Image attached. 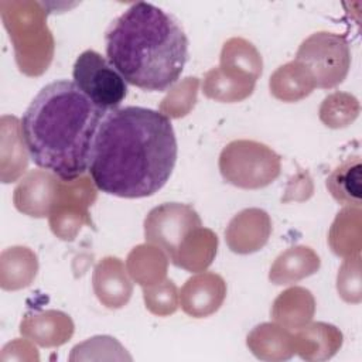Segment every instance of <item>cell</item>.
<instances>
[{
	"label": "cell",
	"instance_id": "obj_1",
	"mask_svg": "<svg viewBox=\"0 0 362 362\" xmlns=\"http://www.w3.org/2000/svg\"><path fill=\"white\" fill-rule=\"evenodd\" d=\"M177 161L173 124L160 110L126 106L103 117L90 157L98 189L120 198H144L161 189Z\"/></svg>",
	"mask_w": 362,
	"mask_h": 362
},
{
	"label": "cell",
	"instance_id": "obj_2",
	"mask_svg": "<svg viewBox=\"0 0 362 362\" xmlns=\"http://www.w3.org/2000/svg\"><path fill=\"white\" fill-rule=\"evenodd\" d=\"M106 113L75 82L61 79L45 85L21 119L31 160L62 181L85 175Z\"/></svg>",
	"mask_w": 362,
	"mask_h": 362
},
{
	"label": "cell",
	"instance_id": "obj_3",
	"mask_svg": "<svg viewBox=\"0 0 362 362\" xmlns=\"http://www.w3.org/2000/svg\"><path fill=\"white\" fill-rule=\"evenodd\" d=\"M106 55L124 81L150 92H163L181 76L188 59V38L180 23L163 8L137 1L109 25Z\"/></svg>",
	"mask_w": 362,
	"mask_h": 362
},
{
	"label": "cell",
	"instance_id": "obj_4",
	"mask_svg": "<svg viewBox=\"0 0 362 362\" xmlns=\"http://www.w3.org/2000/svg\"><path fill=\"white\" fill-rule=\"evenodd\" d=\"M0 11L20 71L28 76L44 74L54 55V38L47 25V4L0 1Z\"/></svg>",
	"mask_w": 362,
	"mask_h": 362
},
{
	"label": "cell",
	"instance_id": "obj_5",
	"mask_svg": "<svg viewBox=\"0 0 362 362\" xmlns=\"http://www.w3.org/2000/svg\"><path fill=\"white\" fill-rule=\"evenodd\" d=\"M223 180L238 188L259 189L272 184L281 171L280 156L255 140H233L219 154Z\"/></svg>",
	"mask_w": 362,
	"mask_h": 362
},
{
	"label": "cell",
	"instance_id": "obj_6",
	"mask_svg": "<svg viewBox=\"0 0 362 362\" xmlns=\"http://www.w3.org/2000/svg\"><path fill=\"white\" fill-rule=\"evenodd\" d=\"M296 59L310 69L317 88L331 89L346 78L351 68V49L344 35L320 31L300 44Z\"/></svg>",
	"mask_w": 362,
	"mask_h": 362
},
{
	"label": "cell",
	"instance_id": "obj_7",
	"mask_svg": "<svg viewBox=\"0 0 362 362\" xmlns=\"http://www.w3.org/2000/svg\"><path fill=\"white\" fill-rule=\"evenodd\" d=\"M75 85L100 109H117L127 95V85L107 58L93 49L83 51L75 61Z\"/></svg>",
	"mask_w": 362,
	"mask_h": 362
},
{
	"label": "cell",
	"instance_id": "obj_8",
	"mask_svg": "<svg viewBox=\"0 0 362 362\" xmlns=\"http://www.w3.org/2000/svg\"><path fill=\"white\" fill-rule=\"evenodd\" d=\"M95 199L96 185L90 177L62 181L58 199L48 215L52 233L61 240H74L83 225L92 223L88 208Z\"/></svg>",
	"mask_w": 362,
	"mask_h": 362
},
{
	"label": "cell",
	"instance_id": "obj_9",
	"mask_svg": "<svg viewBox=\"0 0 362 362\" xmlns=\"http://www.w3.org/2000/svg\"><path fill=\"white\" fill-rule=\"evenodd\" d=\"M202 226L198 212L188 204L165 202L153 208L144 219V238L163 249L168 259L178 250L184 239Z\"/></svg>",
	"mask_w": 362,
	"mask_h": 362
},
{
	"label": "cell",
	"instance_id": "obj_10",
	"mask_svg": "<svg viewBox=\"0 0 362 362\" xmlns=\"http://www.w3.org/2000/svg\"><path fill=\"white\" fill-rule=\"evenodd\" d=\"M62 180L47 170H33L14 188V206L24 215L45 218L52 211Z\"/></svg>",
	"mask_w": 362,
	"mask_h": 362
},
{
	"label": "cell",
	"instance_id": "obj_11",
	"mask_svg": "<svg viewBox=\"0 0 362 362\" xmlns=\"http://www.w3.org/2000/svg\"><path fill=\"white\" fill-rule=\"evenodd\" d=\"M226 297V283L212 272H199L189 277L178 293V301L185 314L204 318L216 313Z\"/></svg>",
	"mask_w": 362,
	"mask_h": 362
},
{
	"label": "cell",
	"instance_id": "obj_12",
	"mask_svg": "<svg viewBox=\"0 0 362 362\" xmlns=\"http://www.w3.org/2000/svg\"><path fill=\"white\" fill-rule=\"evenodd\" d=\"M270 235V215L260 208H246L229 221L225 240L233 253L249 255L260 250L269 242Z\"/></svg>",
	"mask_w": 362,
	"mask_h": 362
},
{
	"label": "cell",
	"instance_id": "obj_13",
	"mask_svg": "<svg viewBox=\"0 0 362 362\" xmlns=\"http://www.w3.org/2000/svg\"><path fill=\"white\" fill-rule=\"evenodd\" d=\"M92 286L98 300L107 308L124 307L133 293V283L119 257H103L93 269Z\"/></svg>",
	"mask_w": 362,
	"mask_h": 362
},
{
	"label": "cell",
	"instance_id": "obj_14",
	"mask_svg": "<svg viewBox=\"0 0 362 362\" xmlns=\"http://www.w3.org/2000/svg\"><path fill=\"white\" fill-rule=\"evenodd\" d=\"M20 332L40 346L52 348L69 341L74 334L71 317L58 310L27 313L20 324Z\"/></svg>",
	"mask_w": 362,
	"mask_h": 362
},
{
	"label": "cell",
	"instance_id": "obj_15",
	"mask_svg": "<svg viewBox=\"0 0 362 362\" xmlns=\"http://www.w3.org/2000/svg\"><path fill=\"white\" fill-rule=\"evenodd\" d=\"M294 351L304 361H327L332 358L344 342L342 332L332 324L308 322L296 329Z\"/></svg>",
	"mask_w": 362,
	"mask_h": 362
},
{
	"label": "cell",
	"instance_id": "obj_16",
	"mask_svg": "<svg viewBox=\"0 0 362 362\" xmlns=\"http://www.w3.org/2000/svg\"><path fill=\"white\" fill-rule=\"evenodd\" d=\"M256 78L240 69L216 66L209 69L202 82V92L216 102L235 103L249 98L256 85Z\"/></svg>",
	"mask_w": 362,
	"mask_h": 362
},
{
	"label": "cell",
	"instance_id": "obj_17",
	"mask_svg": "<svg viewBox=\"0 0 362 362\" xmlns=\"http://www.w3.org/2000/svg\"><path fill=\"white\" fill-rule=\"evenodd\" d=\"M270 313L276 324L296 331L311 322L315 313V300L310 290L294 286L276 297Z\"/></svg>",
	"mask_w": 362,
	"mask_h": 362
},
{
	"label": "cell",
	"instance_id": "obj_18",
	"mask_svg": "<svg viewBox=\"0 0 362 362\" xmlns=\"http://www.w3.org/2000/svg\"><path fill=\"white\" fill-rule=\"evenodd\" d=\"M246 345L262 361H287L296 354L293 334L276 322L255 327L246 338Z\"/></svg>",
	"mask_w": 362,
	"mask_h": 362
},
{
	"label": "cell",
	"instance_id": "obj_19",
	"mask_svg": "<svg viewBox=\"0 0 362 362\" xmlns=\"http://www.w3.org/2000/svg\"><path fill=\"white\" fill-rule=\"evenodd\" d=\"M320 256L308 246H291L281 252L270 267L269 279L273 284L287 286L318 272Z\"/></svg>",
	"mask_w": 362,
	"mask_h": 362
},
{
	"label": "cell",
	"instance_id": "obj_20",
	"mask_svg": "<svg viewBox=\"0 0 362 362\" xmlns=\"http://www.w3.org/2000/svg\"><path fill=\"white\" fill-rule=\"evenodd\" d=\"M216 249L218 236L211 229L199 226L184 239L170 260L180 269L199 273L212 264Z\"/></svg>",
	"mask_w": 362,
	"mask_h": 362
},
{
	"label": "cell",
	"instance_id": "obj_21",
	"mask_svg": "<svg viewBox=\"0 0 362 362\" xmlns=\"http://www.w3.org/2000/svg\"><path fill=\"white\" fill-rule=\"evenodd\" d=\"M27 144L21 123L16 116L1 117V181L13 182L21 177L28 165Z\"/></svg>",
	"mask_w": 362,
	"mask_h": 362
},
{
	"label": "cell",
	"instance_id": "obj_22",
	"mask_svg": "<svg viewBox=\"0 0 362 362\" xmlns=\"http://www.w3.org/2000/svg\"><path fill=\"white\" fill-rule=\"evenodd\" d=\"M38 272V257L27 246H11L0 255V286L14 291L28 287Z\"/></svg>",
	"mask_w": 362,
	"mask_h": 362
},
{
	"label": "cell",
	"instance_id": "obj_23",
	"mask_svg": "<svg viewBox=\"0 0 362 362\" xmlns=\"http://www.w3.org/2000/svg\"><path fill=\"white\" fill-rule=\"evenodd\" d=\"M270 93L283 102H297L307 98L315 88L310 69L294 59L279 66L269 81Z\"/></svg>",
	"mask_w": 362,
	"mask_h": 362
},
{
	"label": "cell",
	"instance_id": "obj_24",
	"mask_svg": "<svg viewBox=\"0 0 362 362\" xmlns=\"http://www.w3.org/2000/svg\"><path fill=\"white\" fill-rule=\"evenodd\" d=\"M168 256L153 243L137 245L126 259L129 276L141 287H148L163 281L167 276Z\"/></svg>",
	"mask_w": 362,
	"mask_h": 362
},
{
	"label": "cell",
	"instance_id": "obj_25",
	"mask_svg": "<svg viewBox=\"0 0 362 362\" xmlns=\"http://www.w3.org/2000/svg\"><path fill=\"white\" fill-rule=\"evenodd\" d=\"M361 206H345L335 218L328 242L332 252L341 257L356 256L362 246Z\"/></svg>",
	"mask_w": 362,
	"mask_h": 362
},
{
	"label": "cell",
	"instance_id": "obj_26",
	"mask_svg": "<svg viewBox=\"0 0 362 362\" xmlns=\"http://www.w3.org/2000/svg\"><path fill=\"white\" fill-rule=\"evenodd\" d=\"M361 158L352 157L339 164L327 178V188L332 198L348 206H361Z\"/></svg>",
	"mask_w": 362,
	"mask_h": 362
},
{
	"label": "cell",
	"instance_id": "obj_27",
	"mask_svg": "<svg viewBox=\"0 0 362 362\" xmlns=\"http://www.w3.org/2000/svg\"><path fill=\"white\" fill-rule=\"evenodd\" d=\"M221 66L240 69L253 75L256 79L262 75L263 61L257 48L247 40L240 37L229 38L221 51Z\"/></svg>",
	"mask_w": 362,
	"mask_h": 362
},
{
	"label": "cell",
	"instance_id": "obj_28",
	"mask_svg": "<svg viewBox=\"0 0 362 362\" xmlns=\"http://www.w3.org/2000/svg\"><path fill=\"white\" fill-rule=\"evenodd\" d=\"M358 99L346 92L328 95L320 106V120L331 129H341L351 124L359 115Z\"/></svg>",
	"mask_w": 362,
	"mask_h": 362
},
{
	"label": "cell",
	"instance_id": "obj_29",
	"mask_svg": "<svg viewBox=\"0 0 362 362\" xmlns=\"http://www.w3.org/2000/svg\"><path fill=\"white\" fill-rule=\"evenodd\" d=\"M199 81L195 76H188L167 93L160 103V112L168 119H178L188 115L197 102Z\"/></svg>",
	"mask_w": 362,
	"mask_h": 362
},
{
	"label": "cell",
	"instance_id": "obj_30",
	"mask_svg": "<svg viewBox=\"0 0 362 362\" xmlns=\"http://www.w3.org/2000/svg\"><path fill=\"white\" fill-rule=\"evenodd\" d=\"M143 298L146 308L158 317H167L175 313L180 305L177 286L168 279H164L157 284L143 287Z\"/></svg>",
	"mask_w": 362,
	"mask_h": 362
},
{
	"label": "cell",
	"instance_id": "obj_31",
	"mask_svg": "<svg viewBox=\"0 0 362 362\" xmlns=\"http://www.w3.org/2000/svg\"><path fill=\"white\" fill-rule=\"evenodd\" d=\"M337 290L342 300L346 303H361L362 286H361V256L345 257L337 276Z\"/></svg>",
	"mask_w": 362,
	"mask_h": 362
},
{
	"label": "cell",
	"instance_id": "obj_32",
	"mask_svg": "<svg viewBox=\"0 0 362 362\" xmlns=\"http://www.w3.org/2000/svg\"><path fill=\"white\" fill-rule=\"evenodd\" d=\"M313 191H314V187H313V181H311L308 173L300 171L288 181L283 201L284 202L304 201L313 195Z\"/></svg>",
	"mask_w": 362,
	"mask_h": 362
}]
</instances>
